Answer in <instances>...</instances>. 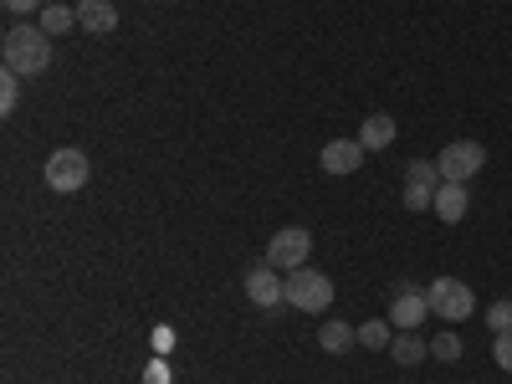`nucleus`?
Returning a JSON list of instances; mask_svg holds the SVG:
<instances>
[{"label":"nucleus","mask_w":512,"mask_h":384,"mask_svg":"<svg viewBox=\"0 0 512 384\" xmlns=\"http://www.w3.org/2000/svg\"><path fill=\"white\" fill-rule=\"evenodd\" d=\"M6 67L21 72V77H36L52 67V36L41 26H16L6 31Z\"/></svg>","instance_id":"f257e3e1"},{"label":"nucleus","mask_w":512,"mask_h":384,"mask_svg":"<svg viewBox=\"0 0 512 384\" xmlns=\"http://www.w3.org/2000/svg\"><path fill=\"white\" fill-rule=\"evenodd\" d=\"M287 303L297 313H328L333 308V282L323 272H313V267H297L287 277Z\"/></svg>","instance_id":"f03ea898"},{"label":"nucleus","mask_w":512,"mask_h":384,"mask_svg":"<svg viewBox=\"0 0 512 384\" xmlns=\"http://www.w3.org/2000/svg\"><path fill=\"white\" fill-rule=\"evenodd\" d=\"M425 297H431V313H441L446 323H461V318L477 313V297L461 277H436L431 287H425Z\"/></svg>","instance_id":"7ed1b4c3"},{"label":"nucleus","mask_w":512,"mask_h":384,"mask_svg":"<svg viewBox=\"0 0 512 384\" xmlns=\"http://www.w3.org/2000/svg\"><path fill=\"white\" fill-rule=\"evenodd\" d=\"M88 175H93V164H88L82 149H52L47 154V185L57 195H77L82 185H88Z\"/></svg>","instance_id":"20e7f679"},{"label":"nucleus","mask_w":512,"mask_h":384,"mask_svg":"<svg viewBox=\"0 0 512 384\" xmlns=\"http://www.w3.org/2000/svg\"><path fill=\"white\" fill-rule=\"evenodd\" d=\"M308 251H313V236L303 226H282L272 241H267V262L277 272H297V267H308Z\"/></svg>","instance_id":"39448f33"},{"label":"nucleus","mask_w":512,"mask_h":384,"mask_svg":"<svg viewBox=\"0 0 512 384\" xmlns=\"http://www.w3.org/2000/svg\"><path fill=\"white\" fill-rule=\"evenodd\" d=\"M482 164H487V149H482V144H472V139H456V144H446V149H441V159H436L441 180H451V185H466V180H472Z\"/></svg>","instance_id":"423d86ee"},{"label":"nucleus","mask_w":512,"mask_h":384,"mask_svg":"<svg viewBox=\"0 0 512 384\" xmlns=\"http://www.w3.org/2000/svg\"><path fill=\"white\" fill-rule=\"evenodd\" d=\"M246 297H251V303L256 308H282L287 303V277H277V267L267 262V267H251L246 272Z\"/></svg>","instance_id":"0eeeda50"},{"label":"nucleus","mask_w":512,"mask_h":384,"mask_svg":"<svg viewBox=\"0 0 512 384\" xmlns=\"http://www.w3.org/2000/svg\"><path fill=\"white\" fill-rule=\"evenodd\" d=\"M425 318H431V297H425V287H400L395 303H390V323L400 333H415Z\"/></svg>","instance_id":"6e6552de"},{"label":"nucleus","mask_w":512,"mask_h":384,"mask_svg":"<svg viewBox=\"0 0 512 384\" xmlns=\"http://www.w3.org/2000/svg\"><path fill=\"white\" fill-rule=\"evenodd\" d=\"M364 144L359 139H333V144H323V154H318V164L328 169V175H354V169L364 164Z\"/></svg>","instance_id":"1a4fd4ad"},{"label":"nucleus","mask_w":512,"mask_h":384,"mask_svg":"<svg viewBox=\"0 0 512 384\" xmlns=\"http://www.w3.org/2000/svg\"><path fill=\"white\" fill-rule=\"evenodd\" d=\"M77 26L88 36H113L118 31V11L108 6V0H82V6H77Z\"/></svg>","instance_id":"9d476101"},{"label":"nucleus","mask_w":512,"mask_h":384,"mask_svg":"<svg viewBox=\"0 0 512 384\" xmlns=\"http://www.w3.org/2000/svg\"><path fill=\"white\" fill-rule=\"evenodd\" d=\"M431 210H436L441 221L456 226V221H466V210H472V195H466V185H451V180H446V185L436 190V205H431Z\"/></svg>","instance_id":"9b49d317"},{"label":"nucleus","mask_w":512,"mask_h":384,"mask_svg":"<svg viewBox=\"0 0 512 384\" xmlns=\"http://www.w3.org/2000/svg\"><path fill=\"white\" fill-rule=\"evenodd\" d=\"M359 144L374 154V149H390L395 144V118L390 113H369L364 118V128H359Z\"/></svg>","instance_id":"f8f14e48"},{"label":"nucleus","mask_w":512,"mask_h":384,"mask_svg":"<svg viewBox=\"0 0 512 384\" xmlns=\"http://www.w3.org/2000/svg\"><path fill=\"white\" fill-rule=\"evenodd\" d=\"M318 344H323L328 354H349V349L359 344V333H354L349 323H338V318H328V323L318 328Z\"/></svg>","instance_id":"ddd939ff"},{"label":"nucleus","mask_w":512,"mask_h":384,"mask_svg":"<svg viewBox=\"0 0 512 384\" xmlns=\"http://www.w3.org/2000/svg\"><path fill=\"white\" fill-rule=\"evenodd\" d=\"M425 354H431V344H420L415 333H400L395 344H390V359H400V364H420Z\"/></svg>","instance_id":"4468645a"},{"label":"nucleus","mask_w":512,"mask_h":384,"mask_svg":"<svg viewBox=\"0 0 512 384\" xmlns=\"http://www.w3.org/2000/svg\"><path fill=\"white\" fill-rule=\"evenodd\" d=\"M72 21H77V11H72V6H41V21H36V26L47 31V36H57V31H67Z\"/></svg>","instance_id":"2eb2a0df"},{"label":"nucleus","mask_w":512,"mask_h":384,"mask_svg":"<svg viewBox=\"0 0 512 384\" xmlns=\"http://www.w3.org/2000/svg\"><path fill=\"white\" fill-rule=\"evenodd\" d=\"M390 328H395L390 318H374V323H364V328H359V344H364V349H390Z\"/></svg>","instance_id":"dca6fc26"},{"label":"nucleus","mask_w":512,"mask_h":384,"mask_svg":"<svg viewBox=\"0 0 512 384\" xmlns=\"http://www.w3.org/2000/svg\"><path fill=\"white\" fill-rule=\"evenodd\" d=\"M410 185H420V190H441L446 180H441V169H436L431 159H415V164H410Z\"/></svg>","instance_id":"f3484780"},{"label":"nucleus","mask_w":512,"mask_h":384,"mask_svg":"<svg viewBox=\"0 0 512 384\" xmlns=\"http://www.w3.org/2000/svg\"><path fill=\"white\" fill-rule=\"evenodd\" d=\"M16 98H21V72H0V113H16Z\"/></svg>","instance_id":"a211bd4d"},{"label":"nucleus","mask_w":512,"mask_h":384,"mask_svg":"<svg viewBox=\"0 0 512 384\" xmlns=\"http://www.w3.org/2000/svg\"><path fill=\"white\" fill-rule=\"evenodd\" d=\"M431 354H436L441 364H456V359H461V338H456V333H436V338H431Z\"/></svg>","instance_id":"6ab92c4d"},{"label":"nucleus","mask_w":512,"mask_h":384,"mask_svg":"<svg viewBox=\"0 0 512 384\" xmlns=\"http://www.w3.org/2000/svg\"><path fill=\"white\" fill-rule=\"evenodd\" d=\"M487 328H492V333H507V328H512V303H492V308H487Z\"/></svg>","instance_id":"aec40b11"},{"label":"nucleus","mask_w":512,"mask_h":384,"mask_svg":"<svg viewBox=\"0 0 512 384\" xmlns=\"http://www.w3.org/2000/svg\"><path fill=\"white\" fill-rule=\"evenodd\" d=\"M436 205V190H420V185H405V210H431Z\"/></svg>","instance_id":"412c9836"},{"label":"nucleus","mask_w":512,"mask_h":384,"mask_svg":"<svg viewBox=\"0 0 512 384\" xmlns=\"http://www.w3.org/2000/svg\"><path fill=\"white\" fill-rule=\"evenodd\" d=\"M175 338H180L175 328H169V323H159V328L149 333V344H154V354H169V349H175Z\"/></svg>","instance_id":"4be33fe9"},{"label":"nucleus","mask_w":512,"mask_h":384,"mask_svg":"<svg viewBox=\"0 0 512 384\" xmlns=\"http://www.w3.org/2000/svg\"><path fill=\"white\" fill-rule=\"evenodd\" d=\"M492 359H497V364H502V369L512 374V328H507V333H497V344H492Z\"/></svg>","instance_id":"5701e85b"},{"label":"nucleus","mask_w":512,"mask_h":384,"mask_svg":"<svg viewBox=\"0 0 512 384\" xmlns=\"http://www.w3.org/2000/svg\"><path fill=\"white\" fill-rule=\"evenodd\" d=\"M144 384H169V364H164V354H154V359H149V369H144Z\"/></svg>","instance_id":"b1692460"},{"label":"nucleus","mask_w":512,"mask_h":384,"mask_svg":"<svg viewBox=\"0 0 512 384\" xmlns=\"http://www.w3.org/2000/svg\"><path fill=\"white\" fill-rule=\"evenodd\" d=\"M6 11H16V16H26V11H41V0H6Z\"/></svg>","instance_id":"393cba45"}]
</instances>
